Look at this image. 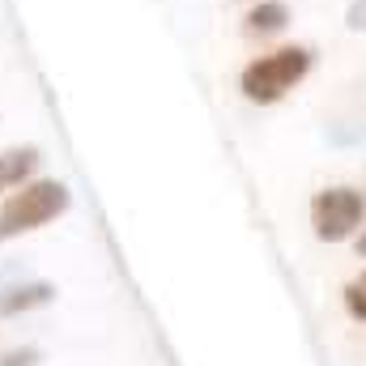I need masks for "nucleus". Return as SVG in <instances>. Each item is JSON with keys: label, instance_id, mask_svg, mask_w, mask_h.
<instances>
[{"label": "nucleus", "instance_id": "obj_6", "mask_svg": "<svg viewBox=\"0 0 366 366\" xmlns=\"http://www.w3.org/2000/svg\"><path fill=\"white\" fill-rule=\"evenodd\" d=\"M285 26H290L285 0H260V4H252L247 17H243V34H247V39H273Z\"/></svg>", "mask_w": 366, "mask_h": 366}, {"label": "nucleus", "instance_id": "obj_8", "mask_svg": "<svg viewBox=\"0 0 366 366\" xmlns=\"http://www.w3.org/2000/svg\"><path fill=\"white\" fill-rule=\"evenodd\" d=\"M39 362H43V350H34V345H17V350L0 354V366H39Z\"/></svg>", "mask_w": 366, "mask_h": 366}, {"label": "nucleus", "instance_id": "obj_3", "mask_svg": "<svg viewBox=\"0 0 366 366\" xmlns=\"http://www.w3.org/2000/svg\"><path fill=\"white\" fill-rule=\"evenodd\" d=\"M366 217V196L358 187H324L311 200V230L320 243H345Z\"/></svg>", "mask_w": 366, "mask_h": 366}, {"label": "nucleus", "instance_id": "obj_11", "mask_svg": "<svg viewBox=\"0 0 366 366\" xmlns=\"http://www.w3.org/2000/svg\"><path fill=\"white\" fill-rule=\"evenodd\" d=\"M358 256H366V230L358 234Z\"/></svg>", "mask_w": 366, "mask_h": 366}, {"label": "nucleus", "instance_id": "obj_2", "mask_svg": "<svg viewBox=\"0 0 366 366\" xmlns=\"http://www.w3.org/2000/svg\"><path fill=\"white\" fill-rule=\"evenodd\" d=\"M311 64H315V51L311 47H302V43L277 47L269 56H256L239 73V90H243L247 102H256V107H273V102H281L285 94L311 73Z\"/></svg>", "mask_w": 366, "mask_h": 366}, {"label": "nucleus", "instance_id": "obj_1", "mask_svg": "<svg viewBox=\"0 0 366 366\" xmlns=\"http://www.w3.org/2000/svg\"><path fill=\"white\" fill-rule=\"evenodd\" d=\"M69 209H73V187H69V183L34 175V179H26L21 187H13V192L0 200V243L51 226V222L64 217Z\"/></svg>", "mask_w": 366, "mask_h": 366}, {"label": "nucleus", "instance_id": "obj_5", "mask_svg": "<svg viewBox=\"0 0 366 366\" xmlns=\"http://www.w3.org/2000/svg\"><path fill=\"white\" fill-rule=\"evenodd\" d=\"M39 167H43V149L39 145H9V149H0V196H9L13 187L34 179Z\"/></svg>", "mask_w": 366, "mask_h": 366}, {"label": "nucleus", "instance_id": "obj_7", "mask_svg": "<svg viewBox=\"0 0 366 366\" xmlns=\"http://www.w3.org/2000/svg\"><path fill=\"white\" fill-rule=\"evenodd\" d=\"M345 311H350L354 320H362V324H366V273L354 277V281L345 285Z\"/></svg>", "mask_w": 366, "mask_h": 366}, {"label": "nucleus", "instance_id": "obj_9", "mask_svg": "<svg viewBox=\"0 0 366 366\" xmlns=\"http://www.w3.org/2000/svg\"><path fill=\"white\" fill-rule=\"evenodd\" d=\"M345 30H350V34H366V0H350V9H345Z\"/></svg>", "mask_w": 366, "mask_h": 366}, {"label": "nucleus", "instance_id": "obj_10", "mask_svg": "<svg viewBox=\"0 0 366 366\" xmlns=\"http://www.w3.org/2000/svg\"><path fill=\"white\" fill-rule=\"evenodd\" d=\"M9 277H21V260H0V281Z\"/></svg>", "mask_w": 366, "mask_h": 366}, {"label": "nucleus", "instance_id": "obj_4", "mask_svg": "<svg viewBox=\"0 0 366 366\" xmlns=\"http://www.w3.org/2000/svg\"><path fill=\"white\" fill-rule=\"evenodd\" d=\"M47 302H56V285L43 281V277H9V281H0V324L17 320L26 311H39Z\"/></svg>", "mask_w": 366, "mask_h": 366}]
</instances>
